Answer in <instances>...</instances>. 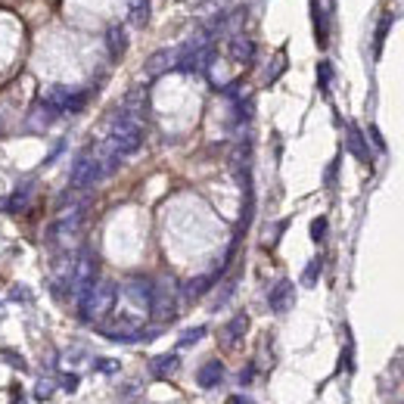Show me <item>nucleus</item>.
<instances>
[{"instance_id":"1","label":"nucleus","mask_w":404,"mask_h":404,"mask_svg":"<svg viewBox=\"0 0 404 404\" xmlns=\"http://www.w3.org/2000/svg\"><path fill=\"white\" fill-rule=\"evenodd\" d=\"M115 298H118V286H115V283H112V280H94V286L78 298L81 320L96 324V320L109 317L112 308H115Z\"/></svg>"},{"instance_id":"2","label":"nucleus","mask_w":404,"mask_h":404,"mask_svg":"<svg viewBox=\"0 0 404 404\" xmlns=\"http://www.w3.org/2000/svg\"><path fill=\"white\" fill-rule=\"evenodd\" d=\"M94 280H96V255L84 249L78 258H75L72 280H69V293H72L75 298H81V296L87 293V289L94 286Z\"/></svg>"},{"instance_id":"3","label":"nucleus","mask_w":404,"mask_h":404,"mask_svg":"<svg viewBox=\"0 0 404 404\" xmlns=\"http://www.w3.org/2000/svg\"><path fill=\"white\" fill-rule=\"evenodd\" d=\"M103 165H100V159H96L94 153H81L78 156V162H75V168H72V190H91L94 184H100L103 181Z\"/></svg>"},{"instance_id":"4","label":"nucleus","mask_w":404,"mask_h":404,"mask_svg":"<svg viewBox=\"0 0 404 404\" xmlns=\"http://www.w3.org/2000/svg\"><path fill=\"white\" fill-rule=\"evenodd\" d=\"M175 308H177V289H175V283H171V280L153 283V308H149V314L168 320V317H175Z\"/></svg>"},{"instance_id":"5","label":"nucleus","mask_w":404,"mask_h":404,"mask_svg":"<svg viewBox=\"0 0 404 404\" xmlns=\"http://www.w3.org/2000/svg\"><path fill=\"white\" fill-rule=\"evenodd\" d=\"M44 100H47V103H53V106H56L59 112H78L81 106H84V100H87V96H84V94H78V91H72V87L53 84L47 94H44Z\"/></svg>"},{"instance_id":"6","label":"nucleus","mask_w":404,"mask_h":404,"mask_svg":"<svg viewBox=\"0 0 404 404\" xmlns=\"http://www.w3.org/2000/svg\"><path fill=\"white\" fill-rule=\"evenodd\" d=\"M293 302H296V286L289 280H280L271 293H267V305H271L274 314H286L293 308Z\"/></svg>"},{"instance_id":"7","label":"nucleus","mask_w":404,"mask_h":404,"mask_svg":"<svg viewBox=\"0 0 404 404\" xmlns=\"http://www.w3.org/2000/svg\"><path fill=\"white\" fill-rule=\"evenodd\" d=\"M59 115H63V112H59V109L53 106V103H47V100H44V96H41V100H37L34 106H32V115H28V125H32V128H41V131H44V128H50V125H53Z\"/></svg>"},{"instance_id":"8","label":"nucleus","mask_w":404,"mask_h":404,"mask_svg":"<svg viewBox=\"0 0 404 404\" xmlns=\"http://www.w3.org/2000/svg\"><path fill=\"white\" fill-rule=\"evenodd\" d=\"M227 50H230V56L243 65H249L252 59H255V44H252V37H246V34H230Z\"/></svg>"},{"instance_id":"9","label":"nucleus","mask_w":404,"mask_h":404,"mask_svg":"<svg viewBox=\"0 0 404 404\" xmlns=\"http://www.w3.org/2000/svg\"><path fill=\"white\" fill-rule=\"evenodd\" d=\"M246 330H249V314L239 311L234 320H227V327H224V333H221V342H224L227 348H234L236 342L246 336Z\"/></svg>"},{"instance_id":"10","label":"nucleus","mask_w":404,"mask_h":404,"mask_svg":"<svg viewBox=\"0 0 404 404\" xmlns=\"http://www.w3.org/2000/svg\"><path fill=\"white\" fill-rule=\"evenodd\" d=\"M175 63H177V50H156L153 56L146 59V72L149 75H162V72H168V69H175Z\"/></svg>"},{"instance_id":"11","label":"nucleus","mask_w":404,"mask_h":404,"mask_svg":"<svg viewBox=\"0 0 404 404\" xmlns=\"http://www.w3.org/2000/svg\"><path fill=\"white\" fill-rule=\"evenodd\" d=\"M221 379H224V364L221 361H206L199 367L196 373V383L202 389H215V386H221Z\"/></svg>"},{"instance_id":"12","label":"nucleus","mask_w":404,"mask_h":404,"mask_svg":"<svg viewBox=\"0 0 404 404\" xmlns=\"http://www.w3.org/2000/svg\"><path fill=\"white\" fill-rule=\"evenodd\" d=\"M348 153L355 156L358 162H364V165H370V149H367V140H364V134L358 131V125H348Z\"/></svg>"},{"instance_id":"13","label":"nucleus","mask_w":404,"mask_h":404,"mask_svg":"<svg viewBox=\"0 0 404 404\" xmlns=\"http://www.w3.org/2000/svg\"><path fill=\"white\" fill-rule=\"evenodd\" d=\"M221 274H208V277H196V280H190V283H184L181 286V296L187 298V302H193V298H199V296H206L208 289H212V283L218 280Z\"/></svg>"},{"instance_id":"14","label":"nucleus","mask_w":404,"mask_h":404,"mask_svg":"<svg viewBox=\"0 0 404 404\" xmlns=\"http://www.w3.org/2000/svg\"><path fill=\"white\" fill-rule=\"evenodd\" d=\"M28 199H32V184H22L19 190L13 193V196L6 199V202H4V206H0V208H4V212H22V208L28 206Z\"/></svg>"},{"instance_id":"15","label":"nucleus","mask_w":404,"mask_h":404,"mask_svg":"<svg viewBox=\"0 0 404 404\" xmlns=\"http://www.w3.org/2000/svg\"><path fill=\"white\" fill-rule=\"evenodd\" d=\"M177 367H181V361H177V355H162V358H153V364H149V370H153V377H171Z\"/></svg>"},{"instance_id":"16","label":"nucleus","mask_w":404,"mask_h":404,"mask_svg":"<svg viewBox=\"0 0 404 404\" xmlns=\"http://www.w3.org/2000/svg\"><path fill=\"white\" fill-rule=\"evenodd\" d=\"M106 47H109V53L112 56H122L125 53V47H128V37H125V28H118V25H112L109 32H106Z\"/></svg>"},{"instance_id":"17","label":"nucleus","mask_w":404,"mask_h":404,"mask_svg":"<svg viewBox=\"0 0 404 404\" xmlns=\"http://www.w3.org/2000/svg\"><path fill=\"white\" fill-rule=\"evenodd\" d=\"M320 267H324V261H320V258H311V261H308V267H305V274H302V283H305V286H314V283H317Z\"/></svg>"},{"instance_id":"18","label":"nucleus","mask_w":404,"mask_h":404,"mask_svg":"<svg viewBox=\"0 0 404 404\" xmlns=\"http://www.w3.org/2000/svg\"><path fill=\"white\" fill-rule=\"evenodd\" d=\"M208 330L206 327H193V330H187V333H181V339H177V346L181 348H190V346H196V342L202 339V336H206Z\"/></svg>"},{"instance_id":"19","label":"nucleus","mask_w":404,"mask_h":404,"mask_svg":"<svg viewBox=\"0 0 404 404\" xmlns=\"http://www.w3.org/2000/svg\"><path fill=\"white\" fill-rule=\"evenodd\" d=\"M131 19L137 22V25H146V19H149V0H134Z\"/></svg>"},{"instance_id":"20","label":"nucleus","mask_w":404,"mask_h":404,"mask_svg":"<svg viewBox=\"0 0 404 404\" xmlns=\"http://www.w3.org/2000/svg\"><path fill=\"white\" fill-rule=\"evenodd\" d=\"M330 81H333V65L324 59V63L317 65V84H320V91H330Z\"/></svg>"},{"instance_id":"21","label":"nucleus","mask_w":404,"mask_h":404,"mask_svg":"<svg viewBox=\"0 0 404 404\" xmlns=\"http://www.w3.org/2000/svg\"><path fill=\"white\" fill-rule=\"evenodd\" d=\"M53 389H56V379L53 377H41V379H37V386H34V395H37V398H50V392H53Z\"/></svg>"},{"instance_id":"22","label":"nucleus","mask_w":404,"mask_h":404,"mask_svg":"<svg viewBox=\"0 0 404 404\" xmlns=\"http://www.w3.org/2000/svg\"><path fill=\"white\" fill-rule=\"evenodd\" d=\"M389 25H392V16H383L379 19V28H377V41H373V53L379 56V50H383V41H386V32Z\"/></svg>"},{"instance_id":"23","label":"nucleus","mask_w":404,"mask_h":404,"mask_svg":"<svg viewBox=\"0 0 404 404\" xmlns=\"http://www.w3.org/2000/svg\"><path fill=\"white\" fill-rule=\"evenodd\" d=\"M324 234H327V218H314L311 221V239H314V243H320Z\"/></svg>"},{"instance_id":"24","label":"nucleus","mask_w":404,"mask_h":404,"mask_svg":"<svg viewBox=\"0 0 404 404\" xmlns=\"http://www.w3.org/2000/svg\"><path fill=\"white\" fill-rule=\"evenodd\" d=\"M96 370L112 377V373H118V361H109V358H96Z\"/></svg>"},{"instance_id":"25","label":"nucleus","mask_w":404,"mask_h":404,"mask_svg":"<svg viewBox=\"0 0 404 404\" xmlns=\"http://www.w3.org/2000/svg\"><path fill=\"white\" fill-rule=\"evenodd\" d=\"M4 361H6V364H13V367H19V370H25V367H28L25 358L16 355V351H4Z\"/></svg>"},{"instance_id":"26","label":"nucleus","mask_w":404,"mask_h":404,"mask_svg":"<svg viewBox=\"0 0 404 404\" xmlns=\"http://www.w3.org/2000/svg\"><path fill=\"white\" fill-rule=\"evenodd\" d=\"M59 383H63L65 392H75V389H78V377H75V373H65V377L59 379Z\"/></svg>"},{"instance_id":"27","label":"nucleus","mask_w":404,"mask_h":404,"mask_svg":"<svg viewBox=\"0 0 404 404\" xmlns=\"http://www.w3.org/2000/svg\"><path fill=\"white\" fill-rule=\"evenodd\" d=\"M336 171H339V159H333V162H330V168H327V177H324V184H327V187H333Z\"/></svg>"},{"instance_id":"28","label":"nucleus","mask_w":404,"mask_h":404,"mask_svg":"<svg viewBox=\"0 0 404 404\" xmlns=\"http://www.w3.org/2000/svg\"><path fill=\"white\" fill-rule=\"evenodd\" d=\"M10 298H16V302H28L32 296H28L25 286H16V289H10Z\"/></svg>"},{"instance_id":"29","label":"nucleus","mask_w":404,"mask_h":404,"mask_svg":"<svg viewBox=\"0 0 404 404\" xmlns=\"http://www.w3.org/2000/svg\"><path fill=\"white\" fill-rule=\"evenodd\" d=\"M370 137H373V144H377L379 153H386V140L379 137V131H377V128H370Z\"/></svg>"},{"instance_id":"30","label":"nucleus","mask_w":404,"mask_h":404,"mask_svg":"<svg viewBox=\"0 0 404 404\" xmlns=\"http://www.w3.org/2000/svg\"><path fill=\"white\" fill-rule=\"evenodd\" d=\"M252 370H255V367H252V364H249V367H246L243 373H239V383H243V386H249V383H252V377H255V373H252Z\"/></svg>"},{"instance_id":"31","label":"nucleus","mask_w":404,"mask_h":404,"mask_svg":"<svg viewBox=\"0 0 404 404\" xmlns=\"http://www.w3.org/2000/svg\"><path fill=\"white\" fill-rule=\"evenodd\" d=\"M230 404H252V401H246V398H230Z\"/></svg>"}]
</instances>
